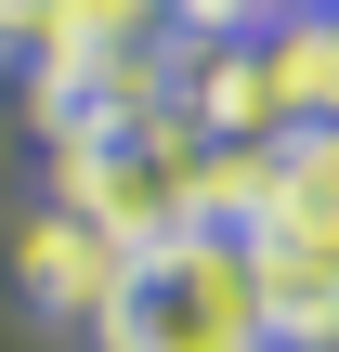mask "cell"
Wrapping results in <instances>:
<instances>
[{
  "mask_svg": "<svg viewBox=\"0 0 339 352\" xmlns=\"http://www.w3.org/2000/svg\"><path fill=\"white\" fill-rule=\"evenodd\" d=\"M91 352H274L248 235L183 222V235L131 248V261H118V287H105V314H91Z\"/></svg>",
  "mask_w": 339,
  "mask_h": 352,
  "instance_id": "6da1fadb",
  "label": "cell"
},
{
  "mask_svg": "<svg viewBox=\"0 0 339 352\" xmlns=\"http://www.w3.org/2000/svg\"><path fill=\"white\" fill-rule=\"evenodd\" d=\"M118 235L91 222V209H26V235H13V300L39 314V327H65V340H91V314H105V287H118Z\"/></svg>",
  "mask_w": 339,
  "mask_h": 352,
  "instance_id": "7a4b0ae2",
  "label": "cell"
},
{
  "mask_svg": "<svg viewBox=\"0 0 339 352\" xmlns=\"http://www.w3.org/2000/svg\"><path fill=\"white\" fill-rule=\"evenodd\" d=\"M261 248H300V261H339V131H274L261 157Z\"/></svg>",
  "mask_w": 339,
  "mask_h": 352,
  "instance_id": "3957f363",
  "label": "cell"
},
{
  "mask_svg": "<svg viewBox=\"0 0 339 352\" xmlns=\"http://www.w3.org/2000/svg\"><path fill=\"white\" fill-rule=\"evenodd\" d=\"M261 78L287 131H339V0H287L261 26Z\"/></svg>",
  "mask_w": 339,
  "mask_h": 352,
  "instance_id": "277c9868",
  "label": "cell"
},
{
  "mask_svg": "<svg viewBox=\"0 0 339 352\" xmlns=\"http://www.w3.org/2000/svg\"><path fill=\"white\" fill-rule=\"evenodd\" d=\"M248 261H261V327H274V352H339V261L261 248V235H248Z\"/></svg>",
  "mask_w": 339,
  "mask_h": 352,
  "instance_id": "5b68a950",
  "label": "cell"
}]
</instances>
